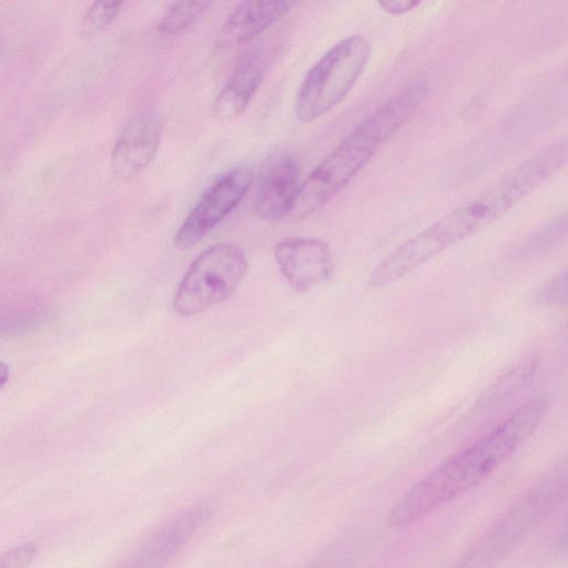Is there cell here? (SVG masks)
Here are the masks:
<instances>
[{
	"mask_svg": "<svg viewBox=\"0 0 568 568\" xmlns=\"http://www.w3.org/2000/svg\"><path fill=\"white\" fill-rule=\"evenodd\" d=\"M567 152L566 140L557 141L509 170L394 248L373 268L375 281L388 286L402 280L505 215L565 166Z\"/></svg>",
	"mask_w": 568,
	"mask_h": 568,
	"instance_id": "obj_1",
	"label": "cell"
},
{
	"mask_svg": "<svg viewBox=\"0 0 568 568\" xmlns=\"http://www.w3.org/2000/svg\"><path fill=\"white\" fill-rule=\"evenodd\" d=\"M549 405L545 397L527 402L481 439L445 460L397 500L389 525L407 526L476 487L535 433Z\"/></svg>",
	"mask_w": 568,
	"mask_h": 568,
	"instance_id": "obj_2",
	"label": "cell"
},
{
	"mask_svg": "<svg viewBox=\"0 0 568 568\" xmlns=\"http://www.w3.org/2000/svg\"><path fill=\"white\" fill-rule=\"evenodd\" d=\"M426 92L425 82L410 83L355 125L301 184L293 211L305 217L335 197L414 116Z\"/></svg>",
	"mask_w": 568,
	"mask_h": 568,
	"instance_id": "obj_3",
	"label": "cell"
},
{
	"mask_svg": "<svg viewBox=\"0 0 568 568\" xmlns=\"http://www.w3.org/2000/svg\"><path fill=\"white\" fill-rule=\"evenodd\" d=\"M371 44L361 34L335 43L307 71L295 99L300 122H312L336 106L363 74Z\"/></svg>",
	"mask_w": 568,
	"mask_h": 568,
	"instance_id": "obj_4",
	"label": "cell"
},
{
	"mask_svg": "<svg viewBox=\"0 0 568 568\" xmlns=\"http://www.w3.org/2000/svg\"><path fill=\"white\" fill-rule=\"evenodd\" d=\"M248 263L242 248L217 243L204 250L189 266L173 305L181 316H193L230 297L244 280Z\"/></svg>",
	"mask_w": 568,
	"mask_h": 568,
	"instance_id": "obj_5",
	"label": "cell"
},
{
	"mask_svg": "<svg viewBox=\"0 0 568 568\" xmlns=\"http://www.w3.org/2000/svg\"><path fill=\"white\" fill-rule=\"evenodd\" d=\"M252 172L244 166L221 174L202 193L174 236V246L185 251L212 231L248 192Z\"/></svg>",
	"mask_w": 568,
	"mask_h": 568,
	"instance_id": "obj_6",
	"label": "cell"
},
{
	"mask_svg": "<svg viewBox=\"0 0 568 568\" xmlns=\"http://www.w3.org/2000/svg\"><path fill=\"white\" fill-rule=\"evenodd\" d=\"M552 496L531 491L504 516L454 568H494L540 516Z\"/></svg>",
	"mask_w": 568,
	"mask_h": 568,
	"instance_id": "obj_7",
	"label": "cell"
},
{
	"mask_svg": "<svg viewBox=\"0 0 568 568\" xmlns=\"http://www.w3.org/2000/svg\"><path fill=\"white\" fill-rule=\"evenodd\" d=\"M274 256L287 283L298 292L321 286L334 272L331 248L317 239H285L275 245Z\"/></svg>",
	"mask_w": 568,
	"mask_h": 568,
	"instance_id": "obj_8",
	"label": "cell"
},
{
	"mask_svg": "<svg viewBox=\"0 0 568 568\" xmlns=\"http://www.w3.org/2000/svg\"><path fill=\"white\" fill-rule=\"evenodd\" d=\"M163 125L152 110L131 116L121 129L112 150V168L119 178L140 173L155 156L161 143Z\"/></svg>",
	"mask_w": 568,
	"mask_h": 568,
	"instance_id": "obj_9",
	"label": "cell"
},
{
	"mask_svg": "<svg viewBox=\"0 0 568 568\" xmlns=\"http://www.w3.org/2000/svg\"><path fill=\"white\" fill-rule=\"evenodd\" d=\"M267 64L266 51L261 45L243 52L212 103L213 116L220 121H231L240 116L260 88Z\"/></svg>",
	"mask_w": 568,
	"mask_h": 568,
	"instance_id": "obj_10",
	"label": "cell"
},
{
	"mask_svg": "<svg viewBox=\"0 0 568 568\" xmlns=\"http://www.w3.org/2000/svg\"><path fill=\"white\" fill-rule=\"evenodd\" d=\"M301 170L292 155L282 154L264 168L255 196V212L266 221H277L293 211L301 187Z\"/></svg>",
	"mask_w": 568,
	"mask_h": 568,
	"instance_id": "obj_11",
	"label": "cell"
},
{
	"mask_svg": "<svg viewBox=\"0 0 568 568\" xmlns=\"http://www.w3.org/2000/svg\"><path fill=\"white\" fill-rule=\"evenodd\" d=\"M295 1L240 2L216 36V44L231 48L251 41L295 7Z\"/></svg>",
	"mask_w": 568,
	"mask_h": 568,
	"instance_id": "obj_12",
	"label": "cell"
},
{
	"mask_svg": "<svg viewBox=\"0 0 568 568\" xmlns=\"http://www.w3.org/2000/svg\"><path fill=\"white\" fill-rule=\"evenodd\" d=\"M538 365L539 359L534 355L517 363L485 388L475 402L474 410H490L516 396L532 382Z\"/></svg>",
	"mask_w": 568,
	"mask_h": 568,
	"instance_id": "obj_13",
	"label": "cell"
},
{
	"mask_svg": "<svg viewBox=\"0 0 568 568\" xmlns=\"http://www.w3.org/2000/svg\"><path fill=\"white\" fill-rule=\"evenodd\" d=\"M210 6L207 1L174 2L161 17L158 29L163 34H178L195 22Z\"/></svg>",
	"mask_w": 568,
	"mask_h": 568,
	"instance_id": "obj_14",
	"label": "cell"
},
{
	"mask_svg": "<svg viewBox=\"0 0 568 568\" xmlns=\"http://www.w3.org/2000/svg\"><path fill=\"white\" fill-rule=\"evenodd\" d=\"M124 6L122 1H97L85 11L82 29L85 34H95L108 27Z\"/></svg>",
	"mask_w": 568,
	"mask_h": 568,
	"instance_id": "obj_15",
	"label": "cell"
},
{
	"mask_svg": "<svg viewBox=\"0 0 568 568\" xmlns=\"http://www.w3.org/2000/svg\"><path fill=\"white\" fill-rule=\"evenodd\" d=\"M38 555V546L32 541L16 545L0 552V568H28Z\"/></svg>",
	"mask_w": 568,
	"mask_h": 568,
	"instance_id": "obj_16",
	"label": "cell"
},
{
	"mask_svg": "<svg viewBox=\"0 0 568 568\" xmlns=\"http://www.w3.org/2000/svg\"><path fill=\"white\" fill-rule=\"evenodd\" d=\"M536 300L540 304L557 305L567 300V277L562 271L549 278L536 293Z\"/></svg>",
	"mask_w": 568,
	"mask_h": 568,
	"instance_id": "obj_17",
	"label": "cell"
},
{
	"mask_svg": "<svg viewBox=\"0 0 568 568\" xmlns=\"http://www.w3.org/2000/svg\"><path fill=\"white\" fill-rule=\"evenodd\" d=\"M420 4L419 1L413 0H383L377 1V6L381 10L388 14L399 16L407 13Z\"/></svg>",
	"mask_w": 568,
	"mask_h": 568,
	"instance_id": "obj_18",
	"label": "cell"
},
{
	"mask_svg": "<svg viewBox=\"0 0 568 568\" xmlns=\"http://www.w3.org/2000/svg\"><path fill=\"white\" fill-rule=\"evenodd\" d=\"M10 375L9 367L0 361V388L8 382Z\"/></svg>",
	"mask_w": 568,
	"mask_h": 568,
	"instance_id": "obj_19",
	"label": "cell"
}]
</instances>
